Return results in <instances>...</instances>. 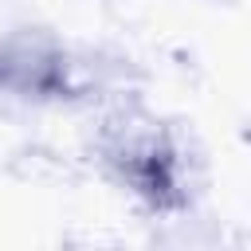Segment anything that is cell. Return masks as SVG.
<instances>
[{
    "label": "cell",
    "mask_w": 251,
    "mask_h": 251,
    "mask_svg": "<svg viewBox=\"0 0 251 251\" xmlns=\"http://www.w3.org/2000/svg\"><path fill=\"white\" fill-rule=\"evenodd\" d=\"M106 161L118 169V176L149 196L153 204H169L173 192H176V149L165 141V133L145 122V126H133L129 118H122L118 126L106 129Z\"/></svg>",
    "instance_id": "6da1fadb"
}]
</instances>
